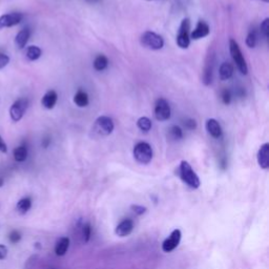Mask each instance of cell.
<instances>
[{"mask_svg": "<svg viewBox=\"0 0 269 269\" xmlns=\"http://www.w3.org/2000/svg\"><path fill=\"white\" fill-rule=\"evenodd\" d=\"M212 67H213V61L212 59H208L206 65H205L204 67V72H203V83L205 85H209L211 83V79H212Z\"/></svg>", "mask_w": 269, "mask_h": 269, "instance_id": "20", "label": "cell"}, {"mask_svg": "<svg viewBox=\"0 0 269 269\" xmlns=\"http://www.w3.org/2000/svg\"><path fill=\"white\" fill-rule=\"evenodd\" d=\"M260 30H261V33H262L263 36L267 39L269 35V18H265L263 22L261 23Z\"/></svg>", "mask_w": 269, "mask_h": 269, "instance_id": "29", "label": "cell"}, {"mask_svg": "<svg viewBox=\"0 0 269 269\" xmlns=\"http://www.w3.org/2000/svg\"><path fill=\"white\" fill-rule=\"evenodd\" d=\"M229 52H231L232 58L235 61V66L241 72V74L247 75V73H248L247 63L243 57V54H242V51L240 49L238 42L234 40V39H231V40H229Z\"/></svg>", "mask_w": 269, "mask_h": 269, "instance_id": "3", "label": "cell"}, {"mask_svg": "<svg viewBox=\"0 0 269 269\" xmlns=\"http://www.w3.org/2000/svg\"><path fill=\"white\" fill-rule=\"evenodd\" d=\"M177 44L180 49L186 50L191 44V21L188 18L182 20L177 35Z\"/></svg>", "mask_w": 269, "mask_h": 269, "instance_id": "5", "label": "cell"}, {"mask_svg": "<svg viewBox=\"0 0 269 269\" xmlns=\"http://www.w3.org/2000/svg\"><path fill=\"white\" fill-rule=\"evenodd\" d=\"M31 207H32V200L29 197H26L23 198V199L19 200L17 203V206H16L17 211L20 213V215H26V213L31 209Z\"/></svg>", "mask_w": 269, "mask_h": 269, "instance_id": "22", "label": "cell"}, {"mask_svg": "<svg viewBox=\"0 0 269 269\" xmlns=\"http://www.w3.org/2000/svg\"><path fill=\"white\" fill-rule=\"evenodd\" d=\"M0 152L5 154L7 152V146L5 144V142L3 141V139L1 138V136H0Z\"/></svg>", "mask_w": 269, "mask_h": 269, "instance_id": "36", "label": "cell"}, {"mask_svg": "<svg viewBox=\"0 0 269 269\" xmlns=\"http://www.w3.org/2000/svg\"><path fill=\"white\" fill-rule=\"evenodd\" d=\"M134 229V222L132 220L130 219H125L123 220L122 222H120L119 224H118V226L116 227V235L118 236H121V238H123V236H126L132 234Z\"/></svg>", "mask_w": 269, "mask_h": 269, "instance_id": "13", "label": "cell"}, {"mask_svg": "<svg viewBox=\"0 0 269 269\" xmlns=\"http://www.w3.org/2000/svg\"><path fill=\"white\" fill-rule=\"evenodd\" d=\"M181 236H182V234L180 229H175V231L170 234L168 238L163 242L162 250L164 252H171L172 250H175L179 246Z\"/></svg>", "mask_w": 269, "mask_h": 269, "instance_id": "9", "label": "cell"}, {"mask_svg": "<svg viewBox=\"0 0 269 269\" xmlns=\"http://www.w3.org/2000/svg\"><path fill=\"white\" fill-rule=\"evenodd\" d=\"M9 239H10V241L12 243L16 244V243H18L21 240V235L17 231H13L9 235Z\"/></svg>", "mask_w": 269, "mask_h": 269, "instance_id": "30", "label": "cell"}, {"mask_svg": "<svg viewBox=\"0 0 269 269\" xmlns=\"http://www.w3.org/2000/svg\"><path fill=\"white\" fill-rule=\"evenodd\" d=\"M140 42L144 47H146V49L152 51L161 50L164 46L163 38L160 35H158L150 31H147L141 35Z\"/></svg>", "mask_w": 269, "mask_h": 269, "instance_id": "4", "label": "cell"}, {"mask_svg": "<svg viewBox=\"0 0 269 269\" xmlns=\"http://www.w3.org/2000/svg\"><path fill=\"white\" fill-rule=\"evenodd\" d=\"M30 36H31V32L29 29H23L19 32L17 36H16V38H15V43H16V45H17L18 49L21 50L27 45L29 39H30Z\"/></svg>", "mask_w": 269, "mask_h": 269, "instance_id": "17", "label": "cell"}, {"mask_svg": "<svg viewBox=\"0 0 269 269\" xmlns=\"http://www.w3.org/2000/svg\"><path fill=\"white\" fill-rule=\"evenodd\" d=\"M7 257V247L5 245L0 244V260H4Z\"/></svg>", "mask_w": 269, "mask_h": 269, "instance_id": "34", "label": "cell"}, {"mask_svg": "<svg viewBox=\"0 0 269 269\" xmlns=\"http://www.w3.org/2000/svg\"><path fill=\"white\" fill-rule=\"evenodd\" d=\"M147 1H150V0H147Z\"/></svg>", "mask_w": 269, "mask_h": 269, "instance_id": "40", "label": "cell"}, {"mask_svg": "<svg viewBox=\"0 0 269 269\" xmlns=\"http://www.w3.org/2000/svg\"><path fill=\"white\" fill-rule=\"evenodd\" d=\"M29 107V100L26 98H20L16 100L10 108V117L13 122H18L25 116Z\"/></svg>", "mask_w": 269, "mask_h": 269, "instance_id": "7", "label": "cell"}, {"mask_svg": "<svg viewBox=\"0 0 269 269\" xmlns=\"http://www.w3.org/2000/svg\"><path fill=\"white\" fill-rule=\"evenodd\" d=\"M22 18L23 16L20 13H11L2 15L1 17H0V29L17 26L21 22Z\"/></svg>", "mask_w": 269, "mask_h": 269, "instance_id": "10", "label": "cell"}, {"mask_svg": "<svg viewBox=\"0 0 269 269\" xmlns=\"http://www.w3.org/2000/svg\"><path fill=\"white\" fill-rule=\"evenodd\" d=\"M258 163L262 169L269 168V143L261 145L258 152Z\"/></svg>", "mask_w": 269, "mask_h": 269, "instance_id": "12", "label": "cell"}, {"mask_svg": "<svg viewBox=\"0 0 269 269\" xmlns=\"http://www.w3.org/2000/svg\"><path fill=\"white\" fill-rule=\"evenodd\" d=\"M3 184H4V181H3V179L1 177H0V187H2Z\"/></svg>", "mask_w": 269, "mask_h": 269, "instance_id": "38", "label": "cell"}, {"mask_svg": "<svg viewBox=\"0 0 269 269\" xmlns=\"http://www.w3.org/2000/svg\"><path fill=\"white\" fill-rule=\"evenodd\" d=\"M185 126L188 130H195L197 128V122L194 119H187L185 121Z\"/></svg>", "mask_w": 269, "mask_h": 269, "instance_id": "35", "label": "cell"}, {"mask_svg": "<svg viewBox=\"0 0 269 269\" xmlns=\"http://www.w3.org/2000/svg\"><path fill=\"white\" fill-rule=\"evenodd\" d=\"M41 55H42V51L40 50V47H38L36 45L29 46L26 51V56L31 61H35L39 59L41 57Z\"/></svg>", "mask_w": 269, "mask_h": 269, "instance_id": "21", "label": "cell"}, {"mask_svg": "<svg viewBox=\"0 0 269 269\" xmlns=\"http://www.w3.org/2000/svg\"><path fill=\"white\" fill-rule=\"evenodd\" d=\"M9 62H10L9 56H7V55H5V54L0 53V69L5 67L7 65H9Z\"/></svg>", "mask_w": 269, "mask_h": 269, "instance_id": "31", "label": "cell"}, {"mask_svg": "<svg viewBox=\"0 0 269 269\" xmlns=\"http://www.w3.org/2000/svg\"><path fill=\"white\" fill-rule=\"evenodd\" d=\"M74 102L75 104L79 107H85L89 105V102H90V99H89V95L86 94L84 91L82 90H79L74 96Z\"/></svg>", "mask_w": 269, "mask_h": 269, "instance_id": "19", "label": "cell"}, {"mask_svg": "<svg viewBox=\"0 0 269 269\" xmlns=\"http://www.w3.org/2000/svg\"><path fill=\"white\" fill-rule=\"evenodd\" d=\"M137 126L140 131L144 132V133H148L150 130H152V126H153L152 120H150L149 118H147V117H141L137 121Z\"/></svg>", "mask_w": 269, "mask_h": 269, "instance_id": "25", "label": "cell"}, {"mask_svg": "<svg viewBox=\"0 0 269 269\" xmlns=\"http://www.w3.org/2000/svg\"><path fill=\"white\" fill-rule=\"evenodd\" d=\"M49 143H50V139H49V138H45V139L43 140V146H44V147H47V146H49Z\"/></svg>", "mask_w": 269, "mask_h": 269, "instance_id": "37", "label": "cell"}, {"mask_svg": "<svg viewBox=\"0 0 269 269\" xmlns=\"http://www.w3.org/2000/svg\"><path fill=\"white\" fill-rule=\"evenodd\" d=\"M134 158L140 164H148L153 160V148L146 142H139L134 147Z\"/></svg>", "mask_w": 269, "mask_h": 269, "instance_id": "2", "label": "cell"}, {"mask_svg": "<svg viewBox=\"0 0 269 269\" xmlns=\"http://www.w3.org/2000/svg\"><path fill=\"white\" fill-rule=\"evenodd\" d=\"M69 247V239L67 238V236H63V238H60L57 243L56 246H55V252H56V255L59 257L65 256Z\"/></svg>", "mask_w": 269, "mask_h": 269, "instance_id": "18", "label": "cell"}, {"mask_svg": "<svg viewBox=\"0 0 269 269\" xmlns=\"http://www.w3.org/2000/svg\"><path fill=\"white\" fill-rule=\"evenodd\" d=\"M91 234H92V229H91V225L89 223L83 224L82 229H81V236L82 240L84 243H88L90 238H91Z\"/></svg>", "mask_w": 269, "mask_h": 269, "instance_id": "28", "label": "cell"}, {"mask_svg": "<svg viewBox=\"0 0 269 269\" xmlns=\"http://www.w3.org/2000/svg\"><path fill=\"white\" fill-rule=\"evenodd\" d=\"M154 114L158 121H166L168 120L171 115V109L168 102L163 98L158 99L155 104Z\"/></svg>", "mask_w": 269, "mask_h": 269, "instance_id": "8", "label": "cell"}, {"mask_svg": "<svg viewBox=\"0 0 269 269\" xmlns=\"http://www.w3.org/2000/svg\"><path fill=\"white\" fill-rule=\"evenodd\" d=\"M114 129L115 124L112 118L107 116H101L95 121L93 131L99 134V136H108V134L113 133Z\"/></svg>", "mask_w": 269, "mask_h": 269, "instance_id": "6", "label": "cell"}, {"mask_svg": "<svg viewBox=\"0 0 269 269\" xmlns=\"http://www.w3.org/2000/svg\"><path fill=\"white\" fill-rule=\"evenodd\" d=\"M261 1H263V2L267 3V2H269V0H261Z\"/></svg>", "mask_w": 269, "mask_h": 269, "instance_id": "39", "label": "cell"}, {"mask_svg": "<svg viewBox=\"0 0 269 269\" xmlns=\"http://www.w3.org/2000/svg\"><path fill=\"white\" fill-rule=\"evenodd\" d=\"M28 158V148L25 145L16 147L14 149V159L17 162L26 161Z\"/></svg>", "mask_w": 269, "mask_h": 269, "instance_id": "24", "label": "cell"}, {"mask_svg": "<svg viewBox=\"0 0 269 269\" xmlns=\"http://www.w3.org/2000/svg\"><path fill=\"white\" fill-rule=\"evenodd\" d=\"M257 41H258L257 33H256V31L252 30L248 33V35L246 37V40H245V43H246V45L248 47H250V49H254L257 44Z\"/></svg>", "mask_w": 269, "mask_h": 269, "instance_id": "26", "label": "cell"}, {"mask_svg": "<svg viewBox=\"0 0 269 269\" xmlns=\"http://www.w3.org/2000/svg\"><path fill=\"white\" fill-rule=\"evenodd\" d=\"M179 176L181 180L193 189L200 187V179L187 161H182L179 166Z\"/></svg>", "mask_w": 269, "mask_h": 269, "instance_id": "1", "label": "cell"}, {"mask_svg": "<svg viewBox=\"0 0 269 269\" xmlns=\"http://www.w3.org/2000/svg\"><path fill=\"white\" fill-rule=\"evenodd\" d=\"M205 128H206V131L213 138L219 139L222 136V128H221L220 123L216 119H213V118H210V119L206 121Z\"/></svg>", "mask_w": 269, "mask_h": 269, "instance_id": "14", "label": "cell"}, {"mask_svg": "<svg viewBox=\"0 0 269 269\" xmlns=\"http://www.w3.org/2000/svg\"><path fill=\"white\" fill-rule=\"evenodd\" d=\"M132 209L134 212H136L139 216L143 215V213L146 211V207L140 206V205H132Z\"/></svg>", "mask_w": 269, "mask_h": 269, "instance_id": "33", "label": "cell"}, {"mask_svg": "<svg viewBox=\"0 0 269 269\" xmlns=\"http://www.w3.org/2000/svg\"><path fill=\"white\" fill-rule=\"evenodd\" d=\"M57 101H58V94L55 91L51 90L44 94V96L41 99V104L46 109H52L55 107V105L57 104Z\"/></svg>", "mask_w": 269, "mask_h": 269, "instance_id": "15", "label": "cell"}, {"mask_svg": "<svg viewBox=\"0 0 269 269\" xmlns=\"http://www.w3.org/2000/svg\"><path fill=\"white\" fill-rule=\"evenodd\" d=\"M94 68L98 70V72H102L108 66V59L104 56V55H99L94 60Z\"/></svg>", "mask_w": 269, "mask_h": 269, "instance_id": "23", "label": "cell"}, {"mask_svg": "<svg viewBox=\"0 0 269 269\" xmlns=\"http://www.w3.org/2000/svg\"><path fill=\"white\" fill-rule=\"evenodd\" d=\"M233 75H234V67L229 62H223L219 68V76L221 80L226 81L228 80V79H231Z\"/></svg>", "mask_w": 269, "mask_h": 269, "instance_id": "16", "label": "cell"}, {"mask_svg": "<svg viewBox=\"0 0 269 269\" xmlns=\"http://www.w3.org/2000/svg\"><path fill=\"white\" fill-rule=\"evenodd\" d=\"M209 33H210L209 26L205 21L200 20L197 23L196 29L191 33V39H193V40H199V39L208 36Z\"/></svg>", "mask_w": 269, "mask_h": 269, "instance_id": "11", "label": "cell"}, {"mask_svg": "<svg viewBox=\"0 0 269 269\" xmlns=\"http://www.w3.org/2000/svg\"><path fill=\"white\" fill-rule=\"evenodd\" d=\"M222 100L225 104H229L232 101V94H231V91L228 90H224L222 92Z\"/></svg>", "mask_w": 269, "mask_h": 269, "instance_id": "32", "label": "cell"}, {"mask_svg": "<svg viewBox=\"0 0 269 269\" xmlns=\"http://www.w3.org/2000/svg\"><path fill=\"white\" fill-rule=\"evenodd\" d=\"M169 136L175 140H180L182 139V137H183V131L181 130L180 126L173 125L169 130Z\"/></svg>", "mask_w": 269, "mask_h": 269, "instance_id": "27", "label": "cell"}]
</instances>
